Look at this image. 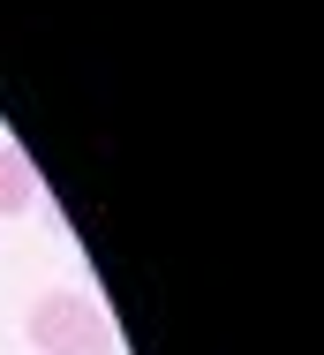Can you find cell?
<instances>
[{
	"label": "cell",
	"instance_id": "6da1fadb",
	"mask_svg": "<svg viewBox=\"0 0 324 355\" xmlns=\"http://www.w3.org/2000/svg\"><path fill=\"white\" fill-rule=\"evenodd\" d=\"M23 333L38 340V355H121L114 318H106L91 295H75V287L38 295V302H30V318H23Z\"/></svg>",
	"mask_w": 324,
	"mask_h": 355
},
{
	"label": "cell",
	"instance_id": "7a4b0ae2",
	"mask_svg": "<svg viewBox=\"0 0 324 355\" xmlns=\"http://www.w3.org/2000/svg\"><path fill=\"white\" fill-rule=\"evenodd\" d=\"M30 205H38V166H30L15 144H0V219L30 212Z\"/></svg>",
	"mask_w": 324,
	"mask_h": 355
}]
</instances>
